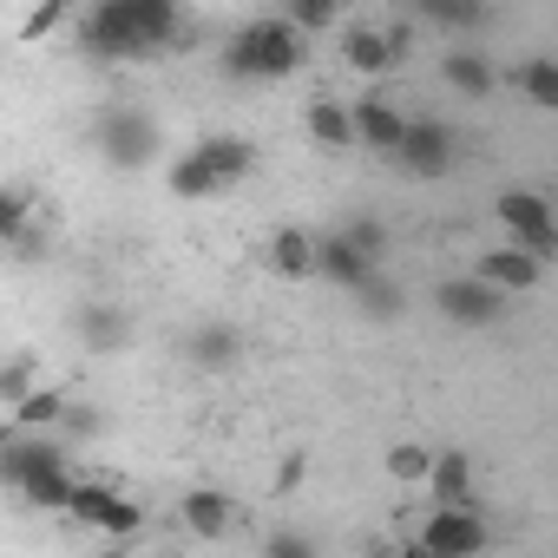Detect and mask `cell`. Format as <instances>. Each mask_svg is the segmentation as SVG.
Here are the masks:
<instances>
[{
	"mask_svg": "<svg viewBox=\"0 0 558 558\" xmlns=\"http://www.w3.org/2000/svg\"><path fill=\"white\" fill-rule=\"evenodd\" d=\"M184 8L178 0H93L80 14V53L86 60H151L178 40Z\"/></svg>",
	"mask_w": 558,
	"mask_h": 558,
	"instance_id": "1",
	"label": "cell"
},
{
	"mask_svg": "<svg viewBox=\"0 0 558 558\" xmlns=\"http://www.w3.org/2000/svg\"><path fill=\"white\" fill-rule=\"evenodd\" d=\"M0 480L8 493H21L27 506L40 512H66L73 506V466H66V447L47 434V440H27V427H8V447H0Z\"/></svg>",
	"mask_w": 558,
	"mask_h": 558,
	"instance_id": "2",
	"label": "cell"
},
{
	"mask_svg": "<svg viewBox=\"0 0 558 558\" xmlns=\"http://www.w3.org/2000/svg\"><path fill=\"white\" fill-rule=\"evenodd\" d=\"M310 53V34L276 14V21H243L230 40H223V73L243 80V86H269V80H290Z\"/></svg>",
	"mask_w": 558,
	"mask_h": 558,
	"instance_id": "3",
	"label": "cell"
},
{
	"mask_svg": "<svg viewBox=\"0 0 558 558\" xmlns=\"http://www.w3.org/2000/svg\"><path fill=\"white\" fill-rule=\"evenodd\" d=\"M493 217L506 223V236L512 243H525L538 263H558V204L545 197V191H499V204H493Z\"/></svg>",
	"mask_w": 558,
	"mask_h": 558,
	"instance_id": "4",
	"label": "cell"
},
{
	"mask_svg": "<svg viewBox=\"0 0 558 558\" xmlns=\"http://www.w3.org/2000/svg\"><path fill=\"white\" fill-rule=\"evenodd\" d=\"M486 545H493V532H486V519H480V499L434 506V512L421 519V538H414V551H434V558H473V551H486Z\"/></svg>",
	"mask_w": 558,
	"mask_h": 558,
	"instance_id": "5",
	"label": "cell"
},
{
	"mask_svg": "<svg viewBox=\"0 0 558 558\" xmlns=\"http://www.w3.org/2000/svg\"><path fill=\"white\" fill-rule=\"evenodd\" d=\"M66 519H80V525L99 532V538H132V532L145 525V506H132V499H125L119 486H106V480H80Z\"/></svg>",
	"mask_w": 558,
	"mask_h": 558,
	"instance_id": "6",
	"label": "cell"
},
{
	"mask_svg": "<svg viewBox=\"0 0 558 558\" xmlns=\"http://www.w3.org/2000/svg\"><path fill=\"white\" fill-rule=\"evenodd\" d=\"M434 310H440L453 329H493V323L506 316V290L486 283L480 269H473V276H447V283L434 290Z\"/></svg>",
	"mask_w": 558,
	"mask_h": 558,
	"instance_id": "7",
	"label": "cell"
},
{
	"mask_svg": "<svg viewBox=\"0 0 558 558\" xmlns=\"http://www.w3.org/2000/svg\"><path fill=\"white\" fill-rule=\"evenodd\" d=\"M99 151H106V165H119V171H145V165L158 158V125H151L145 112H132V106H106V119H99Z\"/></svg>",
	"mask_w": 558,
	"mask_h": 558,
	"instance_id": "8",
	"label": "cell"
},
{
	"mask_svg": "<svg viewBox=\"0 0 558 558\" xmlns=\"http://www.w3.org/2000/svg\"><path fill=\"white\" fill-rule=\"evenodd\" d=\"M453 158H460V145H453V132H447L440 119H408V132H401V145H395V165H401L408 178H447Z\"/></svg>",
	"mask_w": 558,
	"mask_h": 558,
	"instance_id": "9",
	"label": "cell"
},
{
	"mask_svg": "<svg viewBox=\"0 0 558 558\" xmlns=\"http://www.w3.org/2000/svg\"><path fill=\"white\" fill-rule=\"evenodd\" d=\"M269 269L276 276H290V283H303V276H323V236H310L303 223H283L269 243H263Z\"/></svg>",
	"mask_w": 558,
	"mask_h": 558,
	"instance_id": "10",
	"label": "cell"
},
{
	"mask_svg": "<svg viewBox=\"0 0 558 558\" xmlns=\"http://www.w3.org/2000/svg\"><path fill=\"white\" fill-rule=\"evenodd\" d=\"M473 269L486 276V283H499L506 296H525V290L538 283V276H545V263H538V256H532L525 243H493V250H486V256H480Z\"/></svg>",
	"mask_w": 558,
	"mask_h": 558,
	"instance_id": "11",
	"label": "cell"
},
{
	"mask_svg": "<svg viewBox=\"0 0 558 558\" xmlns=\"http://www.w3.org/2000/svg\"><path fill=\"white\" fill-rule=\"evenodd\" d=\"M375 263H381V256H368V250H362L349 230L323 236V276H329L336 290H349V296H355L362 283H375Z\"/></svg>",
	"mask_w": 558,
	"mask_h": 558,
	"instance_id": "12",
	"label": "cell"
},
{
	"mask_svg": "<svg viewBox=\"0 0 558 558\" xmlns=\"http://www.w3.org/2000/svg\"><path fill=\"white\" fill-rule=\"evenodd\" d=\"M342 60H349V73H362V80H381L388 66H401L388 27H349V34H342Z\"/></svg>",
	"mask_w": 558,
	"mask_h": 558,
	"instance_id": "13",
	"label": "cell"
},
{
	"mask_svg": "<svg viewBox=\"0 0 558 558\" xmlns=\"http://www.w3.org/2000/svg\"><path fill=\"white\" fill-rule=\"evenodd\" d=\"M165 191H171L178 204H197V197H217V191H230V184H223V171H217V165L191 145V151L165 171Z\"/></svg>",
	"mask_w": 558,
	"mask_h": 558,
	"instance_id": "14",
	"label": "cell"
},
{
	"mask_svg": "<svg viewBox=\"0 0 558 558\" xmlns=\"http://www.w3.org/2000/svg\"><path fill=\"white\" fill-rule=\"evenodd\" d=\"M440 80H447L453 93H466V99H493V93H499L493 60H486V53H473V47H453V53L440 60Z\"/></svg>",
	"mask_w": 558,
	"mask_h": 558,
	"instance_id": "15",
	"label": "cell"
},
{
	"mask_svg": "<svg viewBox=\"0 0 558 558\" xmlns=\"http://www.w3.org/2000/svg\"><path fill=\"white\" fill-rule=\"evenodd\" d=\"M427 499H434V506H460V499H473V453L440 447V453H434V473H427Z\"/></svg>",
	"mask_w": 558,
	"mask_h": 558,
	"instance_id": "16",
	"label": "cell"
},
{
	"mask_svg": "<svg viewBox=\"0 0 558 558\" xmlns=\"http://www.w3.org/2000/svg\"><path fill=\"white\" fill-rule=\"evenodd\" d=\"M303 125H310V138H316L323 151H349V145H362V138H355V106H336V99H310Z\"/></svg>",
	"mask_w": 558,
	"mask_h": 558,
	"instance_id": "17",
	"label": "cell"
},
{
	"mask_svg": "<svg viewBox=\"0 0 558 558\" xmlns=\"http://www.w3.org/2000/svg\"><path fill=\"white\" fill-rule=\"evenodd\" d=\"M401 132H408V119L388 106V99H362L355 106V138L368 145V151H381V158H395V145H401Z\"/></svg>",
	"mask_w": 558,
	"mask_h": 558,
	"instance_id": "18",
	"label": "cell"
},
{
	"mask_svg": "<svg viewBox=\"0 0 558 558\" xmlns=\"http://www.w3.org/2000/svg\"><path fill=\"white\" fill-rule=\"evenodd\" d=\"M184 525H191L197 538H223V532H230V493L191 486V493H184Z\"/></svg>",
	"mask_w": 558,
	"mask_h": 558,
	"instance_id": "19",
	"label": "cell"
},
{
	"mask_svg": "<svg viewBox=\"0 0 558 558\" xmlns=\"http://www.w3.org/2000/svg\"><path fill=\"white\" fill-rule=\"evenodd\" d=\"M66 421V395L60 388H34L27 401H14V414H8V427H27V434H53Z\"/></svg>",
	"mask_w": 558,
	"mask_h": 558,
	"instance_id": "20",
	"label": "cell"
},
{
	"mask_svg": "<svg viewBox=\"0 0 558 558\" xmlns=\"http://www.w3.org/2000/svg\"><path fill=\"white\" fill-rule=\"evenodd\" d=\"M217 171H223V184H236V178H250V165H256V145L250 138H230V132H210L204 145H197Z\"/></svg>",
	"mask_w": 558,
	"mask_h": 558,
	"instance_id": "21",
	"label": "cell"
},
{
	"mask_svg": "<svg viewBox=\"0 0 558 558\" xmlns=\"http://www.w3.org/2000/svg\"><path fill=\"white\" fill-rule=\"evenodd\" d=\"M184 355H191L197 368H230V362H236V329H223V323H210V329H191Z\"/></svg>",
	"mask_w": 558,
	"mask_h": 558,
	"instance_id": "22",
	"label": "cell"
},
{
	"mask_svg": "<svg viewBox=\"0 0 558 558\" xmlns=\"http://www.w3.org/2000/svg\"><path fill=\"white\" fill-rule=\"evenodd\" d=\"M80 336H86V349L112 355V349H125V316L106 310V303H93V310H80Z\"/></svg>",
	"mask_w": 558,
	"mask_h": 558,
	"instance_id": "23",
	"label": "cell"
},
{
	"mask_svg": "<svg viewBox=\"0 0 558 558\" xmlns=\"http://www.w3.org/2000/svg\"><path fill=\"white\" fill-rule=\"evenodd\" d=\"M519 93H525L538 112H558V60H551V53L525 60V66H519Z\"/></svg>",
	"mask_w": 558,
	"mask_h": 558,
	"instance_id": "24",
	"label": "cell"
},
{
	"mask_svg": "<svg viewBox=\"0 0 558 558\" xmlns=\"http://www.w3.org/2000/svg\"><path fill=\"white\" fill-rule=\"evenodd\" d=\"M427 473H434V447H421V440L388 447V480L395 486H427Z\"/></svg>",
	"mask_w": 558,
	"mask_h": 558,
	"instance_id": "25",
	"label": "cell"
},
{
	"mask_svg": "<svg viewBox=\"0 0 558 558\" xmlns=\"http://www.w3.org/2000/svg\"><path fill=\"white\" fill-rule=\"evenodd\" d=\"M408 8L434 27H480V14H486L480 0H408Z\"/></svg>",
	"mask_w": 558,
	"mask_h": 558,
	"instance_id": "26",
	"label": "cell"
},
{
	"mask_svg": "<svg viewBox=\"0 0 558 558\" xmlns=\"http://www.w3.org/2000/svg\"><path fill=\"white\" fill-rule=\"evenodd\" d=\"M283 14H290V21H296L303 34H329V27L342 21V14L329 8V0H290V8H283Z\"/></svg>",
	"mask_w": 558,
	"mask_h": 558,
	"instance_id": "27",
	"label": "cell"
},
{
	"mask_svg": "<svg viewBox=\"0 0 558 558\" xmlns=\"http://www.w3.org/2000/svg\"><path fill=\"white\" fill-rule=\"evenodd\" d=\"M27 395H34V362H27V355H14L8 368H0V401L14 408V401H27Z\"/></svg>",
	"mask_w": 558,
	"mask_h": 558,
	"instance_id": "28",
	"label": "cell"
},
{
	"mask_svg": "<svg viewBox=\"0 0 558 558\" xmlns=\"http://www.w3.org/2000/svg\"><path fill=\"white\" fill-rule=\"evenodd\" d=\"M60 21H66V8H60V0H40V8H34V14L21 21V40L34 47V40H47V34H53Z\"/></svg>",
	"mask_w": 558,
	"mask_h": 558,
	"instance_id": "29",
	"label": "cell"
},
{
	"mask_svg": "<svg viewBox=\"0 0 558 558\" xmlns=\"http://www.w3.org/2000/svg\"><path fill=\"white\" fill-rule=\"evenodd\" d=\"M342 230H349V236H355L368 256H381V250H388V230H381L375 217H355V223H342Z\"/></svg>",
	"mask_w": 558,
	"mask_h": 558,
	"instance_id": "30",
	"label": "cell"
},
{
	"mask_svg": "<svg viewBox=\"0 0 558 558\" xmlns=\"http://www.w3.org/2000/svg\"><path fill=\"white\" fill-rule=\"evenodd\" d=\"M263 551H269V558H310V538H296V532H269Z\"/></svg>",
	"mask_w": 558,
	"mask_h": 558,
	"instance_id": "31",
	"label": "cell"
},
{
	"mask_svg": "<svg viewBox=\"0 0 558 558\" xmlns=\"http://www.w3.org/2000/svg\"><path fill=\"white\" fill-rule=\"evenodd\" d=\"M329 8H336V14H349V8H355V0H329Z\"/></svg>",
	"mask_w": 558,
	"mask_h": 558,
	"instance_id": "32",
	"label": "cell"
}]
</instances>
